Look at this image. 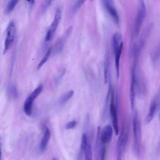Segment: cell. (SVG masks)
<instances>
[{
  "label": "cell",
  "mask_w": 160,
  "mask_h": 160,
  "mask_svg": "<svg viewBox=\"0 0 160 160\" xmlns=\"http://www.w3.org/2000/svg\"><path fill=\"white\" fill-rule=\"evenodd\" d=\"M109 111L111 114V118L112 120V124L113 126L114 131L116 134H119V126H118V109L116 101H114V92L111 91L110 104H109Z\"/></svg>",
  "instance_id": "6"
},
{
  "label": "cell",
  "mask_w": 160,
  "mask_h": 160,
  "mask_svg": "<svg viewBox=\"0 0 160 160\" xmlns=\"http://www.w3.org/2000/svg\"><path fill=\"white\" fill-rule=\"evenodd\" d=\"M84 160H92V152L91 144L89 143L84 152Z\"/></svg>",
  "instance_id": "20"
},
{
  "label": "cell",
  "mask_w": 160,
  "mask_h": 160,
  "mask_svg": "<svg viewBox=\"0 0 160 160\" xmlns=\"http://www.w3.org/2000/svg\"><path fill=\"white\" fill-rule=\"evenodd\" d=\"M113 134V129L110 124H107L101 130V139L104 144H107L111 140Z\"/></svg>",
  "instance_id": "11"
},
{
  "label": "cell",
  "mask_w": 160,
  "mask_h": 160,
  "mask_svg": "<svg viewBox=\"0 0 160 160\" xmlns=\"http://www.w3.org/2000/svg\"><path fill=\"white\" fill-rule=\"evenodd\" d=\"M157 108H158V101L156 98L154 97L150 104L148 112L145 118V122L146 124L150 123L152 121V120L154 119V116L156 114V110H157Z\"/></svg>",
  "instance_id": "10"
},
{
  "label": "cell",
  "mask_w": 160,
  "mask_h": 160,
  "mask_svg": "<svg viewBox=\"0 0 160 160\" xmlns=\"http://www.w3.org/2000/svg\"><path fill=\"white\" fill-rule=\"evenodd\" d=\"M18 1H19V0H9L6 6L5 11H4L5 14H9V13H11L14 10V9L16 7V6L17 5Z\"/></svg>",
  "instance_id": "19"
},
{
  "label": "cell",
  "mask_w": 160,
  "mask_h": 160,
  "mask_svg": "<svg viewBox=\"0 0 160 160\" xmlns=\"http://www.w3.org/2000/svg\"><path fill=\"white\" fill-rule=\"evenodd\" d=\"M133 130V151L136 156L140 153L141 147V124L137 111H134L132 118Z\"/></svg>",
  "instance_id": "2"
},
{
  "label": "cell",
  "mask_w": 160,
  "mask_h": 160,
  "mask_svg": "<svg viewBox=\"0 0 160 160\" xmlns=\"http://www.w3.org/2000/svg\"><path fill=\"white\" fill-rule=\"evenodd\" d=\"M112 46L114 54L115 67L116 71L117 78L119 76V67H120V58L122 51L123 42L122 36L119 32H116L113 34L112 38Z\"/></svg>",
  "instance_id": "1"
},
{
  "label": "cell",
  "mask_w": 160,
  "mask_h": 160,
  "mask_svg": "<svg viewBox=\"0 0 160 160\" xmlns=\"http://www.w3.org/2000/svg\"><path fill=\"white\" fill-rule=\"evenodd\" d=\"M146 14V8L144 0H138L137 3V14L134 22V32L135 36H138L145 19Z\"/></svg>",
  "instance_id": "3"
},
{
  "label": "cell",
  "mask_w": 160,
  "mask_h": 160,
  "mask_svg": "<svg viewBox=\"0 0 160 160\" xmlns=\"http://www.w3.org/2000/svg\"><path fill=\"white\" fill-rule=\"evenodd\" d=\"M7 94L11 99H16L18 97V91L14 84H10L7 89Z\"/></svg>",
  "instance_id": "15"
},
{
  "label": "cell",
  "mask_w": 160,
  "mask_h": 160,
  "mask_svg": "<svg viewBox=\"0 0 160 160\" xmlns=\"http://www.w3.org/2000/svg\"><path fill=\"white\" fill-rule=\"evenodd\" d=\"M53 0H44L42 4V6H41V10L42 12L46 11L48 8L51 6V4H52Z\"/></svg>",
  "instance_id": "22"
},
{
  "label": "cell",
  "mask_w": 160,
  "mask_h": 160,
  "mask_svg": "<svg viewBox=\"0 0 160 160\" xmlns=\"http://www.w3.org/2000/svg\"><path fill=\"white\" fill-rule=\"evenodd\" d=\"M86 0H77L74 6V8H73V10L75 11H77L79 8L81 7V6L84 3V2L86 1Z\"/></svg>",
  "instance_id": "24"
},
{
  "label": "cell",
  "mask_w": 160,
  "mask_h": 160,
  "mask_svg": "<svg viewBox=\"0 0 160 160\" xmlns=\"http://www.w3.org/2000/svg\"><path fill=\"white\" fill-rule=\"evenodd\" d=\"M110 72V59L108 54H106L104 63V83H107L109 79Z\"/></svg>",
  "instance_id": "13"
},
{
  "label": "cell",
  "mask_w": 160,
  "mask_h": 160,
  "mask_svg": "<svg viewBox=\"0 0 160 160\" xmlns=\"http://www.w3.org/2000/svg\"><path fill=\"white\" fill-rule=\"evenodd\" d=\"M103 4L104 6V8H106V11L109 13V14L111 16V18L113 19V20L118 24L119 22V16L117 12V11L114 6L113 1L112 0H102Z\"/></svg>",
  "instance_id": "8"
},
{
  "label": "cell",
  "mask_w": 160,
  "mask_h": 160,
  "mask_svg": "<svg viewBox=\"0 0 160 160\" xmlns=\"http://www.w3.org/2000/svg\"><path fill=\"white\" fill-rule=\"evenodd\" d=\"M91 1H92V0H91Z\"/></svg>",
  "instance_id": "29"
},
{
  "label": "cell",
  "mask_w": 160,
  "mask_h": 160,
  "mask_svg": "<svg viewBox=\"0 0 160 160\" xmlns=\"http://www.w3.org/2000/svg\"><path fill=\"white\" fill-rule=\"evenodd\" d=\"M89 144L88 136L86 133H84L81 138V151L82 153H84L85 149L86 148L88 144Z\"/></svg>",
  "instance_id": "21"
},
{
  "label": "cell",
  "mask_w": 160,
  "mask_h": 160,
  "mask_svg": "<svg viewBox=\"0 0 160 160\" xmlns=\"http://www.w3.org/2000/svg\"><path fill=\"white\" fill-rule=\"evenodd\" d=\"M74 94V91L73 90H70L66 92V93L64 94L61 98H59L58 101V104L59 105H63L65 103H66L73 96Z\"/></svg>",
  "instance_id": "16"
},
{
  "label": "cell",
  "mask_w": 160,
  "mask_h": 160,
  "mask_svg": "<svg viewBox=\"0 0 160 160\" xmlns=\"http://www.w3.org/2000/svg\"><path fill=\"white\" fill-rule=\"evenodd\" d=\"M61 11L60 9H58L54 14L53 21L46 32V34L45 36L46 42H49L52 39L54 33L61 21Z\"/></svg>",
  "instance_id": "7"
},
{
  "label": "cell",
  "mask_w": 160,
  "mask_h": 160,
  "mask_svg": "<svg viewBox=\"0 0 160 160\" xmlns=\"http://www.w3.org/2000/svg\"><path fill=\"white\" fill-rule=\"evenodd\" d=\"M126 146L124 142L121 140L118 141L117 146V159L116 160H122V155L124 149Z\"/></svg>",
  "instance_id": "17"
},
{
  "label": "cell",
  "mask_w": 160,
  "mask_h": 160,
  "mask_svg": "<svg viewBox=\"0 0 160 160\" xmlns=\"http://www.w3.org/2000/svg\"><path fill=\"white\" fill-rule=\"evenodd\" d=\"M152 29V24H149L148 26L146 27V28L144 30L141 36V39H140V41H139V44L138 46L139 48L140 49V50L141 49V48L143 47L144 44H145L146 39L149 36V34H150V32Z\"/></svg>",
  "instance_id": "14"
},
{
  "label": "cell",
  "mask_w": 160,
  "mask_h": 160,
  "mask_svg": "<svg viewBox=\"0 0 160 160\" xmlns=\"http://www.w3.org/2000/svg\"><path fill=\"white\" fill-rule=\"evenodd\" d=\"M27 2H28L30 4H33L34 3L35 0H26Z\"/></svg>",
  "instance_id": "26"
},
{
  "label": "cell",
  "mask_w": 160,
  "mask_h": 160,
  "mask_svg": "<svg viewBox=\"0 0 160 160\" xmlns=\"http://www.w3.org/2000/svg\"><path fill=\"white\" fill-rule=\"evenodd\" d=\"M52 160H58V159H57V158H53V159H52Z\"/></svg>",
  "instance_id": "28"
},
{
  "label": "cell",
  "mask_w": 160,
  "mask_h": 160,
  "mask_svg": "<svg viewBox=\"0 0 160 160\" xmlns=\"http://www.w3.org/2000/svg\"><path fill=\"white\" fill-rule=\"evenodd\" d=\"M52 48H49L47 51L45 53V54L44 55V56L42 57V58L41 59V60L40 61V62L38 63V66H37V69H39L42 68V66L47 62V61L48 60L51 54L52 53Z\"/></svg>",
  "instance_id": "18"
},
{
  "label": "cell",
  "mask_w": 160,
  "mask_h": 160,
  "mask_svg": "<svg viewBox=\"0 0 160 160\" xmlns=\"http://www.w3.org/2000/svg\"><path fill=\"white\" fill-rule=\"evenodd\" d=\"M77 124V121H75V120H72L71 121H69V122H68L65 126V128L66 129H74L76 126Z\"/></svg>",
  "instance_id": "23"
},
{
  "label": "cell",
  "mask_w": 160,
  "mask_h": 160,
  "mask_svg": "<svg viewBox=\"0 0 160 160\" xmlns=\"http://www.w3.org/2000/svg\"><path fill=\"white\" fill-rule=\"evenodd\" d=\"M16 34V27L15 24L13 21L9 22L7 29H6V37L4 43V49H3V54H6L9 49H10Z\"/></svg>",
  "instance_id": "5"
},
{
  "label": "cell",
  "mask_w": 160,
  "mask_h": 160,
  "mask_svg": "<svg viewBox=\"0 0 160 160\" xmlns=\"http://www.w3.org/2000/svg\"><path fill=\"white\" fill-rule=\"evenodd\" d=\"M159 57H160V47H159L158 51L156 52V54L154 55V58L155 59H157L159 58Z\"/></svg>",
  "instance_id": "25"
},
{
  "label": "cell",
  "mask_w": 160,
  "mask_h": 160,
  "mask_svg": "<svg viewBox=\"0 0 160 160\" xmlns=\"http://www.w3.org/2000/svg\"><path fill=\"white\" fill-rule=\"evenodd\" d=\"M159 120H160V109H159Z\"/></svg>",
  "instance_id": "27"
},
{
  "label": "cell",
  "mask_w": 160,
  "mask_h": 160,
  "mask_svg": "<svg viewBox=\"0 0 160 160\" xmlns=\"http://www.w3.org/2000/svg\"><path fill=\"white\" fill-rule=\"evenodd\" d=\"M50 137H51V131L48 128H46L43 134L42 138L41 139V141L39 145V149L41 152H44V151H46Z\"/></svg>",
  "instance_id": "12"
},
{
  "label": "cell",
  "mask_w": 160,
  "mask_h": 160,
  "mask_svg": "<svg viewBox=\"0 0 160 160\" xmlns=\"http://www.w3.org/2000/svg\"><path fill=\"white\" fill-rule=\"evenodd\" d=\"M71 31H72V26L69 27L66 29L64 34L62 35V36L61 38V39L57 42L56 44L55 45L54 49L55 53H56V54L59 53L62 51V49L64 46V44L66 43L67 39H68L69 35L71 34Z\"/></svg>",
  "instance_id": "9"
},
{
  "label": "cell",
  "mask_w": 160,
  "mask_h": 160,
  "mask_svg": "<svg viewBox=\"0 0 160 160\" xmlns=\"http://www.w3.org/2000/svg\"><path fill=\"white\" fill-rule=\"evenodd\" d=\"M43 89V86L42 84L39 85L31 93L29 94L26 99L24 101L23 104V111L28 116H30L32 112V105L34 99L41 93Z\"/></svg>",
  "instance_id": "4"
}]
</instances>
